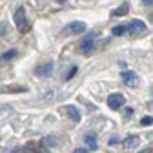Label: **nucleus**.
<instances>
[{
    "label": "nucleus",
    "instance_id": "obj_5",
    "mask_svg": "<svg viewBox=\"0 0 153 153\" xmlns=\"http://www.w3.org/2000/svg\"><path fill=\"white\" fill-rule=\"evenodd\" d=\"M53 71H55V64L53 62H44L35 69V75L36 76H49V75H53Z\"/></svg>",
    "mask_w": 153,
    "mask_h": 153
},
{
    "label": "nucleus",
    "instance_id": "obj_14",
    "mask_svg": "<svg viewBox=\"0 0 153 153\" xmlns=\"http://www.w3.org/2000/svg\"><path fill=\"white\" fill-rule=\"evenodd\" d=\"M111 33H113L115 36H120V35H126V24H124V26H115V27L111 29Z\"/></svg>",
    "mask_w": 153,
    "mask_h": 153
},
{
    "label": "nucleus",
    "instance_id": "obj_18",
    "mask_svg": "<svg viewBox=\"0 0 153 153\" xmlns=\"http://www.w3.org/2000/svg\"><path fill=\"white\" fill-rule=\"evenodd\" d=\"M75 73H76V66H73V68H71V71L66 75V79H68V80H69V79H73V76H75Z\"/></svg>",
    "mask_w": 153,
    "mask_h": 153
},
{
    "label": "nucleus",
    "instance_id": "obj_10",
    "mask_svg": "<svg viewBox=\"0 0 153 153\" xmlns=\"http://www.w3.org/2000/svg\"><path fill=\"white\" fill-rule=\"evenodd\" d=\"M84 140H86V144H88V148H89V149H97V146H99V144H97V137H95L93 133H88V135L84 137Z\"/></svg>",
    "mask_w": 153,
    "mask_h": 153
},
{
    "label": "nucleus",
    "instance_id": "obj_2",
    "mask_svg": "<svg viewBox=\"0 0 153 153\" xmlns=\"http://www.w3.org/2000/svg\"><path fill=\"white\" fill-rule=\"evenodd\" d=\"M15 24H16V29L20 31V33L29 31V22H27V16H26L24 7H18L15 11Z\"/></svg>",
    "mask_w": 153,
    "mask_h": 153
},
{
    "label": "nucleus",
    "instance_id": "obj_26",
    "mask_svg": "<svg viewBox=\"0 0 153 153\" xmlns=\"http://www.w3.org/2000/svg\"><path fill=\"white\" fill-rule=\"evenodd\" d=\"M151 95H153V86H151Z\"/></svg>",
    "mask_w": 153,
    "mask_h": 153
},
{
    "label": "nucleus",
    "instance_id": "obj_27",
    "mask_svg": "<svg viewBox=\"0 0 153 153\" xmlns=\"http://www.w3.org/2000/svg\"><path fill=\"white\" fill-rule=\"evenodd\" d=\"M151 20H153V15H151Z\"/></svg>",
    "mask_w": 153,
    "mask_h": 153
},
{
    "label": "nucleus",
    "instance_id": "obj_4",
    "mask_svg": "<svg viewBox=\"0 0 153 153\" xmlns=\"http://www.w3.org/2000/svg\"><path fill=\"white\" fill-rule=\"evenodd\" d=\"M120 76H122V80H124L126 86H129V88H137L139 86V76H137V73L126 69V71H122Z\"/></svg>",
    "mask_w": 153,
    "mask_h": 153
},
{
    "label": "nucleus",
    "instance_id": "obj_22",
    "mask_svg": "<svg viewBox=\"0 0 153 153\" xmlns=\"http://www.w3.org/2000/svg\"><path fill=\"white\" fill-rule=\"evenodd\" d=\"M7 91H26V88H7Z\"/></svg>",
    "mask_w": 153,
    "mask_h": 153
},
{
    "label": "nucleus",
    "instance_id": "obj_8",
    "mask_svg": "<svg viewBox=\"0 0 153 153\" xmlns=\"http://www.w3.org/2000/svg\"><path fill=\"white\" fill-rule=\"evenodd\" d=\"M64 111L71 117V120H73V122H79V120H80V113H79V109H76L75 106H66V108H64Z\"/></svg>",
    "mask_w": 153,
    "mask_h": 153
},
{
    "label": "nucleus",
    "instance_id": "obj_16",
    "mask_svg": "<svg viewBox=\"0 0 153 153\" xmlns=\"http://www.w3.org/2000/svg\"><path fill=\"white\" fill-rule=\"evenodd\" d=\"M140 124H142V126H149V124H153V117H144V119L140 120Z\"/></svg>",
    "mask_w": 153,
    "mask_h": 153
},
{
    "label": "nucleus",
    "instance_id": "obj_12",
    "mask_svg": "<svg viewBox=\"0 0 153 153\" xmlns=\"http://www.w3.org/2000/svg\"><path fill=\"white\" fill-rule=\"evenodd\" d=\"M139 140H140V139H139L137 135H129V137L124 140V146H126V149H129V148H135V146L139 144Z\"/></svg>",
    "mask_w": 153,
    "mask_h": 153
},
{
    "label": "nucleus",
    "instance_id": "obj_21",
    "mask_svg": "<svg viewBox=\"0 0 153 153\" xmlns=\"http://www.w3.org/2000/svg\"><path fill=\"white\" fill-rule=\"evenodd\" d=\"M73 153H88V149H86V148H76Z\"/></svg>",
    "mask_w": 153,
    "mask_h": 153
},
{
    "label": "nucleus",
    "instance_id": "obj_20",
    "mask_svg": "<svg viewBox=\"0 0 153 153\" xmlns=\"http://www.w3.org/2000/svg\"><path fill=\"white\" fill-rule=\"evenodd\" d=\"M131 115H133V109H131V108H126V111H124V117H126V119H129Z\"/></svg>",
    "mask_w": 153,
    "mask_h": 153
},
{
    "label": "nucleus",
    "instance_id": "obj_17",
    "mask_svg": "<svg viewBox=\"0 0 153 153\" xmlns=\"http://www.w3.org/2000/svg\"><path fill=\"white\" fill-rule=\"evenodd\" d=\"M6 31H7V24L6 22H0V36H4Z\"/></svg>",
    "mask_w": 153,
    "mask_h": 153
},
{
    "label": "nucleus",
    "instance_id": "obj_24",
    "mask_svg": "<svg viewBox=\"0 0 153 153\" xmlns=\"http://www.w3.org/2000/svg\"><path fill=\"white\" fill-rule=\"evenodd\" d=\"M117 142H119V139H117V137H113V139H109V146H111V144H117Z\"/></svg>",
    "mask_w": 153,
    "mask_h": 153
},
{
    "label": "nucleus",
    "instance_id": "obj_13",
    "mask_svg": "<svg viewBox=\"0 0 153 153\" xmlns=\"http://www.w3.org/2000/svg\"><path fill=\"white\" fill-rule=\"evenodd\" d=\"M38 146H40V142H27V144L24 146V151H26V153H35Z\"/></svg>",
    "mask_w": 153,
    "mask_h": 153
},
{
    "label": "nucleus",
    "instance_id": "obj_1",
    "mask_svg": "<svg viewBox=\"0 0 153 153\" xmlns=\"http://www.w3.org/2000/svg\"><path fill=\"white\" fill-rule=\"evenodd\" d=\"M144 33H146V24L142 20H137V18H135V20H131L126 26V35L131 36V38H137V36H140Z\"/></svg>",
    "mask_w": 153,
    "mask_h": 153
},
{
    "label": "nucleus",
    "instance_id": "obj_25",
    "mask_svg": "<svg viewBox=\"0 0 153 153\" xmlns=\"http://www.w3.org/2000/svg\"><path fill=\"white\" fill-rule=\"evenodd\" d=\"M142 4H144V6H151V4H153V0H142Z\"/></svg>",
    "mask_w": 153,
    "mask_h": 153
},
{
    "label": "nucleus",
    "instance_id": "obj_6",
    "mask_svg": "<svg viewBox=\"0 0 153 153\" xmlns=\"http://www.w3.org/2000/svg\"><path fill=\"white\" fill-rule=\"evenodd\" d=\"M108 106L111 108V109H119V108H122L124 106V97L120 93H113V95H109L108 97Z\"/></svg>",
    "mask_w": 153,
    "mask_h": 153
},
{
    "label": "nucleus",
    "instance_id": "obj_9",
    "mask_svg": "<svg viewBox=\"0 0 153 153\" xmlns=\"http://www.w3.org/2000/svg\"><path fill=\"white\" fill-rule=\"evenodd\" d=\"M128 11H129V4L124 2V4H120L115 11H111V16H124V15H128Z\"/></svg>",
    "mask_w": 153,
    "mask_h": 153
},
{
    "label": "nucleus",
    "instance_id": "obj_7",
    "mask_svg": "<svg viewBox=\"0 0 153 153\" xmlns=\"http://www.w3.org/2000/svg\"><path fill=\"white\" fill-rule=\"evenodd\" d=\"M68 35H80L82 31H86V24L84 22H80V20H76V22H71V24H68V27L64 29Z\"/></svg>",
    "mask_w": 153,
    "mask_h": 153
},
{
    "label": "nucleus",
    "instance_id": "obj_19",
    "mask_svg": "<svg viewBox=\"0 0 153 153\" xmlns=\"http://www.w3.org/2000/svg\"><path fill=\"white\" fill-rule=\"evenodd\" d=\"M35 153H49V151H48V149H46V146H44V144L40 142V146L36 148V151H35Z\"/></svg>",
    "mask_w": 153,
    "mask_h": 153
},
{
    "label": "nucleus",
    "instance_id": "obj_3",
    "mask_svg": "<svg viewBox=\"0 0 153 153\" xmlns=\"http://www.w3.org/2000/svg\"><path fill=\"white\" fill-rule=\"evenodd\" d=\"M80 51H82L84 55H91V53L95 51V33H89V35L84 38V40H82Z\"/></svg>",
    "mask_w": 153,
    "mask_h": 153
},
{
    "label": "nucleus",
    "instance_id": "obj_11",
    "mask_svg": "<svg viewBox=\"0 0 153 153\" xmlns=\"http://www.w3.org/2000/svg\"><path fill=\"white\" fill-rule=\"evenodd\" d=\"M42 144H44L46 148H56V146H59V139H56V137H51V135H48V137H44Z\"/></svg>",
    "mask_w": 153,
    "mask_h": 153
},
{
    "label": "nucleus",
    "instance_id": "obj_23",
    "mask_svg": "<svg viewBox=\"0 0 153 153\" xmlns=\"http://www.w3.org/2000/svg\"><path fill=\"white\" fill-rule=\"evenodd\" d=\"M139 153H153V149H151V148H144V149H140Z\"/></svg>",
    "mask_w": 153,
    "mask_h": 153
},
{
    "label": "nucleus",
    "instance_id": "obj_15",
    "mask_svg": "<svg viewBox=\"0 0 153 153\" xmlns=\"http://www.w3.org/2000/svg\"><path fill=\"white\" fill-rule=\"evenodd\" d=\"M16 49H9V51H6L4 55H2V60L6 62V60H11V59H15V56H16Z\"/></svg>",
    "mask_w": 153,
    "mask_h": 153
}]
</instances>
